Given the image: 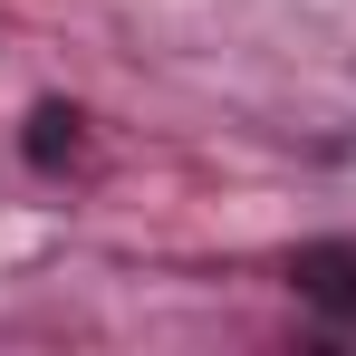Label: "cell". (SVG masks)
Listing matches in <instances>:
<instances>
[{
    "instance_id": "cell-1",
    "label": "cell",
    "mask_w": 356,
    "mask_h": 356,
    "mask_svg": "<svg viewBox=\"0 0 356 356\" xmlns=\"http://www.w3.org/2000/svg\"><path fill=\"white\" fill-rule=\"evenodd\" d=\"M289 280H298V298H308L318 318H337V327L356 318V250L347 241H308V250L289 260Z\"/></svg>"
},
{
    "instance_id": "cell-2",
    "label": "cell",
    "mask_w": 356,
    "mask_h": 356,
    "mask_svg": "<svg viewBox=\"0 0 356 356\" xmlns=\"http://www.w3.org/2000/svg\"><path fill=\"white\" fill-rule=\"evenodd\" d=\"M77 145H87V116H77L67 97H49V106H29V125H19V154H29L39 174H58V164H77Z\"/></svg>"
}]
</instances>
